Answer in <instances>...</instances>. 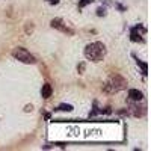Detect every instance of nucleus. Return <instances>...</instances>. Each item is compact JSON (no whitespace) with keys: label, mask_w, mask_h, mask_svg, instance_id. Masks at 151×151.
Here are the masks:
<instances>
[{"label":"nucleus","mask_w":151,"mask_h":151,"mask_svg":"<svg viewBox=\"0 0 151 151\" xmlns=\"http://www.w3.org/2000/svg\"><path fill=\"white\" fill-rule=\"evenodd\" d=\"M85 58L88 60H92V62H100L103 60V58L106 56V45L103 42H91L85 47V52H83Z\"/></svg>","instance_id":"f257e3e1"},{"label":"nucleus","mask_w":151,"mask_h":151,"mask_svg":"<svg viewBox=\"0 0 151 151\" xmlns=\"http://www.w3.org/2000/svg\"><path fill=\"white\" fill-rule=\"evenodd\" d=\"M127 82L121 76H112V77L104 83V91L106 92H118L121 89H124Z\"/></svg>","instance_id":"f03ea898"},{"label":"nucleus","mask_w":151,"mask_h":151,"mask_svg":"<svg viewBox=\"0 0 151 151\" xmlns=\"http://www.w3.org/2000/svg\"><path fill=\"white\" fill-rule=\"evenodd\" d=\"M12 56H14L17 60L23 62V64H35V58L33 55H30L26 48H23V47H17L14 52H12Z\"/></svg>","instance_id":"7ed1b4c3"},{"label":"nucleus","mask_w":151,"mask_h":151,"mask_svg":"<svg viewBox=\"0 0 151 151\" xmlns=\"http://www.w3.org/2000/svg\"><path fill=\"white\" fill-rule=\"evenodd\" d=\"M145 33V29L141 26H136V27H133L132 29V32H130V36H132V41H134V42H142L144 41V38H142V35Z\"/></svg>","instance_id":"20e7f679"},{"label":"nucleus","mask_w":151,"mask_h":151,"mask_svg":"<svg viewBox=\"0 0 151 151\" xmlns=\"http://www.w3.org/2000/svg\"><path fill=\"white\" fill-rule=\"evenodd\" d=\"M52 27H55V29H59L60 32H64V33H68V35H73L74 32L68 27V26H65V23L62 21L60 18H55V20H52Z\"/></svg>","instance_id":"39448f33"},{"label":"nucleus","mask_w":151,"mask_h":151,"mask_svg":"<svg viewBox=\"0 0 151 151\" xmlns=\"http://www.w3.org/2000/svg\"><path fill=\"white\" fill-rule=\"evenodd\" d=\"M129 98L133 100V101H141V100L144 98V94L141 91H137V89H130L129 91Z\"/></svg>","instance_id":"423d86ee"},{"label":"nucleus","mask_w":151,"mask_h":151,"mask_svg":"<svg viewBox=\"0 0 151 151\" xmlns=\"http://www.w3.org/2000/svg\"><path fill=\"white\" fill-rule=\"evenodd\" d=\"M52 92H53L52 85H50V83L42 85V89H41V95H42V98H48V97H52Z\"/></svg>","instance_id":"0eeeda50"},{"label":"nucleus","mask_w":151,"mask_h":151,"mask_svg":"<svg viewBox=\"0 0 151 151\" xmlns=\"http://www.w3.org/2000/svg\"><path fill=\"white\" fill-rule=\"evenodd\" d=\"M137 65L142 67V73H144V74L148 73V67H147V64H144V62H141V60H137Z\"/></svg>","instance_id":"6e6552de"},{"label":"nucleus","mask_w":151,"mask_h":151,"mask_svg":"<svg viewBox=\"0 0 151 151\" xmlns=\"http://www.w3.org/2000/svg\"><path fill=\"white\" fill-rule=\"evenodd\" d=\"M59 110H67V112H70V110H73V106H70V104H62V106L59 107Z\"/></svg>","instance_id":"1a4fd4ad"},{"label":"nucleus","mask_w":151,"mask_h":151,"mask_svg":"<svg viewBox=\"0 0 151 151\" xmlns=\"http://www.w3.org/2000/svg\"><path fill=\"white\" fill-rule=\"evenodd\" d=\"M89 3H92V0H82V2L79 3V8L82 9L83 6H86V5H89Z\"/></svg>","instance_id":"9d476101"},{"label":"nucleus","mask_w":151,"mask_h":151,"mask_svg":"<svg viewBox=\"0 0 151 151\" xmlns=\"http://www.w3.org/2000/svg\"><path fill=\"white\" fill-rule=\"evenodd\" d=\"M47 2H48L50 5H58V3H59V0H47Z\"/></svg>","instance_id":"9b49d317"}]
</instances>
